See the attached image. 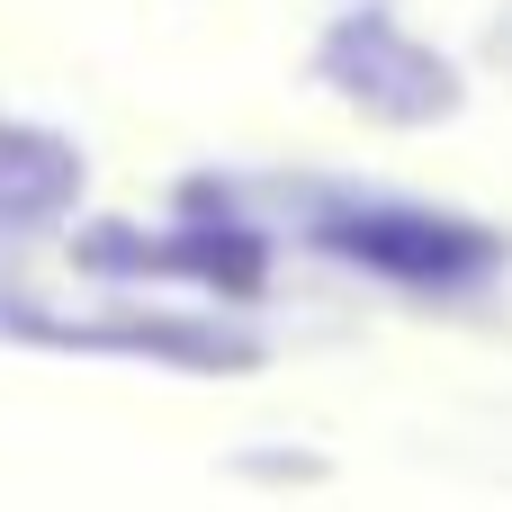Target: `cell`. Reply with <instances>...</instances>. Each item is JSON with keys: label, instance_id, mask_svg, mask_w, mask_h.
<instances>
[{"label": "cell", "instance_id": "1", "mask_svg": "<svg viewBox=\"0 0 512 512\" xmlns=\"http://www.w3.org/2000/svg\"><path fill=\"white\" fill-rule=\"evenodd\" d=\"M324 243L351 252V261H369V270H387V279H477V270L495 261L486 234L441 225V216H396V207L342 216V225H324Z\"/></svg>", "mask_w": 512, "mask_h": 512}]
</instances>
